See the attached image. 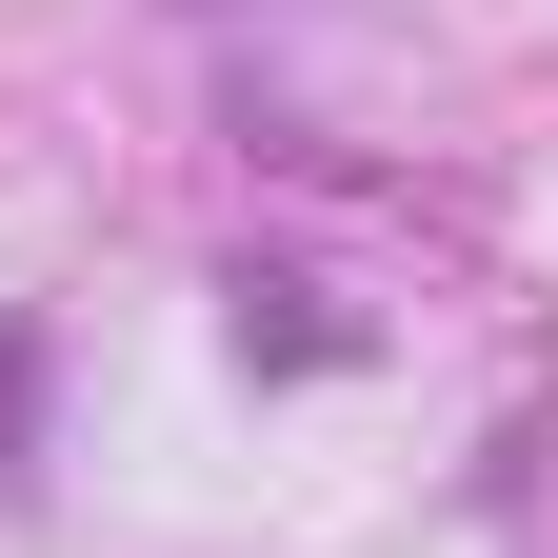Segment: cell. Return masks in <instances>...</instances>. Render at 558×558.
<instances>
[{"label":"cell","instance_id":"cell-1","mask_svg":"<svg viewBox=\"0 0 558 558\" xmlns=\"http://www.w3.org/2000/svg\"><path fill=\"white\" fill-rule=\"evenodd\" d=\"M21 439H40V339H0V478H21Z\"/></svg>","mask_w":558,"mask_h":558}]
</instances>
